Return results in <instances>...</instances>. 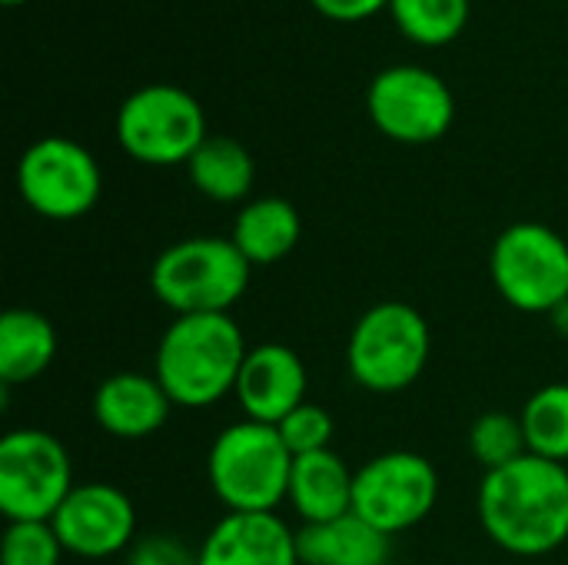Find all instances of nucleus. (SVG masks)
<instances>
[{"instance_id":"obj_6","label":"nucleus","mask_w":568,"mask_h":565,"mask_svg":"<svg viewBox=\"0 0 568 565\" xmlns=\"http://www.w3.org/2000/svg\"><path fill=\"white\" fill-rule=\"evenodd\" d=\"M206 137L200 100L176 83H146L116 110V143L143 167L190 163Z\"/></svg>"},{"instance_id":"obj_4","label":"nucleus","mask_w":568,"mask_h":565,"mask_svg":"<svg viewBox=\"0 0 568 565\" xmlns=\"http://www.w3.org/2000/svg\"><path fill=\"white\" fill-rule=\"evenodd\" d=\"M293 453L276 426L240 420L226 426L206 456L213 496L226 513H276L286 503Z\"/></svg>"},{"instance_id":"obj_18","label":"nucleus","mask_w":568,"mask_h":565,"mask_svg":"<svg viewBox=\"0 0 568 565\" xmlns=\"http://www.w3.org/2000/svg\"><path fill=\"white\" fill-rule=\"evenodd\" d=\"M303 233L300 210L283 196H256L240 206L230 240L250 260V266H273L286 260Z\"/></svg>"},{"instance_id":"obj_13","label":"nucleus","mask_w":568,"mask_h":565,"mask_svg":"<svg viewBox=\"0 0 568 565\" xmlns=\"http://www.w3.org/2000/svg\"><path fill=\"white\" fill-rule=\"evenodd\" d=\"M306 366L296 350L286 343H260L250 346L233 396L246 420L280 426L296 406L306 403Z\"/></svg>"},{"instance_id":"obj_7","label":"nucleus","mask_w":568,"mask_h":565,"mask_svg":"<svg viewBox=\"0 0 568 565\" xmlns=\"http://www.w3.org/2000/svg\"><path fill=\"white\" fill-rule=\"evenodd\" d=\"M496 293L519 313L549 316L568 300V243L546 223L506 226L489 253Z\"/></svg>"},{"instance_id":"obj_3","label":"nucleus","mask_w":568,"mask_h":565,"mask_svg":"<svg viewBox=\"0 0 568 565\" xmlns=\"http://www.w3.org/2000/svg\"><path fill=\"white\" fill-rule=\"evenodd\" d=\"M250 260L230 236H190L153 260L150 290L176 316L230 313L250 286Z\"/></svg>"},{"instance_id":"obj_30","label":"nucleus","mask_w":568,"mask_h":565,"mask_svg":"<svg viewBox=\"0 0 568 565\" xmlns=\"http://www.w3.org/2000/svg\"><path fill=\"white\" fill-rule=\"evenodd\" d=\"M389 565H406V563H389Z\"/></svg>"},{"instance_id":"obj_20","label":"nucleus","mask_w":568,"mask_h":565,"mask_svg":"<svg viewBox=\"0 0 568 565\" xmlns=\"http://www.w3.org/2000/svg\"><path fill=\"white\" fill-rule=\"evenodd\" d=\"M186 170L193 186L213 203H243L256 183V163L233 137H206Z\"/></svg>"},{"instance_id":"obj_15","label":"nucleus","mask_w":568,"mask_h":565,"mask_svg":"<svg viewBox=\"0 0 568 565\" xmlns=\"http://www.w3.org/2000/svg\"><path fill=\"white\" fill-rule=\"evenodd\" d=\"M93 420L113 440H150L170 420V396L153 373H113L93 393Z\"/></svg>"},{"instance_id":"obj_25","label":"nucleus","mask_w":568,"mask_h":565,"mask_svg":"<svg viewBox=\"0 0 568 565\" xmlns=\"http://www.w3.org/2000/svg\"><path fill=\"white\" fill-rule=\"evenodd\" d=\"M280 436H283V443H286V450L293 453V460L296 456H306V453H320V450H333L329 443H333V416L320 406V403H303V406H296L280 426Z\"/></svg>"},{"instance_id":"obj_10","label":"nucleus","mask_w":568,"mask_h":565,"mask_svg":"<svg viewBox=\"0 0 568 565\" xmlns=\"http://www.w3.org/2000/svg\"><path fill=\"white\" fill-rule=\"evenodd\" d=\"M366 110L383 137L423 147L449 133L456 120V97L439 73L419 63H393L373 77Z\"/></svg>"},{"instance_id":"obj_2","label":"nucleus","mask_w":568,"mask_h":565,"mask_svg":"<svg viewBox=\"0 0 568 565\" xmlns=\"http://www.w3.org/2000/svg\"><path fill=\"white\" fill-rule=\"evenodd\" d=\"M250 346L230 313L176 316L153 356V376L180 410H206L233 396Z\"/></svg>"},{"instance_id":"obj_12","label":"nucleus","mask_w":568,"mask_h":565,"mask_svg":"<svg viewBox=\"0 0 568 565\" xmlns=\"http://www.w3.org/2000/svg\"><path fill=\"white\" fill-rule=\"evenodd\" d=\"M50 523L63 549L80 559H110L136 543L133 500L113 483H77Z\"/></svg>"},{"instance_id":"obj_5","label":"nucleus","mask_w":568,"mask_h":565,"mask_svg":"<svg viewBox=\"0 0 568 565\" xmlns=\"http://www.w3.org/2000/svg\"><path fill=\"white\" fill-rule=\"evenodd\" d=\"M433 333L426 316L399 300L369 306L346 343L349 376L369 393H403L409 390L429 363Z\"/></svg>"},{"instance_id":"obj_27","label":"nucleus","mask_w":568,"mask_h":565,"mask_svg":"<svg viewBox=\"0 0 568 565\" xmlns=\"http://www.w3.org/2000/svg\"><path fill=\"white\" fill-rule=\"evenodd\" d=\"M326 20H336V23H359V20H369L373 13L379 10H389L393 0H310Z\"/></svg>"},{"instance_id":"obj_29","label":"nucleus","mask_w":568,"mask_h":565,"mask_svg":"<svg viewBox=\"0 0 568 565\" xmlns=\"http://www.w3.org/2000/svg\"><path fill=\"white\" fill-rule=\"evenodd\" d=\"M20 3H27V0H3V7H20Z\"/></svg>"},{"instance_id":"obj_19","label":"nucleus","mask_w":568,"mask_h":565,"mask_svg":"<svg viewBox=\"0 0 568 565\" xmlns=\"http://www.w3.org/2000/svg\"><path fill=\"white\" fill-rule=\"evenodd\" d=\"M57 360L53 323L27 306L7 310L0 316V383L27 386L40 380Z\"/></svg>"},{"instance_id":"obj_16","label":"nucleus","mask_w":568,"mask_h":565,"mask_svg":"<svg viewBox=\"0 0 568 565\" xmlns=\"http://www.w3.org/2000/svg\"><path fill=\"white\" fill-rule=\"evenodd\" d=\"M353 486L356 470H349L336 450H320L293 460L286 503L296 509L303 526L333 523L353 513Z\"/></svg>"},{"instance_id":"obj_21","label":"nucleus","mask_w":568,"mask_h":565,"mask_svg":"<svg viewBox=\"0 0 568 565\" xmlns=\"http://www.w3.org/2000/svg\"><path fill=\"white\" fill-rule=\"evenodd\" d=\"M519 420L532 456L568 466V383H549L536 390L526 400Z\"/></svg>"},{"instance_id":"obj_26","label":"nucleus","mask_w":568,"mask_h":565,"mask_svg":"<svg viewBox=\"0 0 568 565\" xmlns=\"http://www.w3.org/2000/svg\"><path fill=\"white\" fill-rule=\"evenodd\" d=\"M126 565H200V549H190L176 536L153 533L130 546Z\"/></svg>"},{"instance_id":"obj_1","label":"nucleus","mask_w":568,"mask_h":565,"mask_svg":"<svg viewBox=\"0 0 568 565\" xmlns=\"http://www.w3.org/2000/svg\"><path fill=\"white\" fill-rule=\"evenodd\" d=\"M479 523L509 556H549L568 543V466L526 453L479 483Z\"/></svg>"},{"instance_id":"obj_17","label":"nucleus","mask_w":568,"mask_h":565,"mask_svg":"<svg viewBox=\"0 0 568 565\" xmlns=\"http://www.w3.org/2000/svg\"><path fill=\"white\" fill-rule=\"evenodd\" d=\"M303 565H389L393 539L356 513L296 529Z\"/></svg>"},{"instance_id":"obj_14","label":"nucleus","mask_w":568,"mask_h":565,"mask_svg":"<svg viewBox=\"0 0 568 565\" xmlns=\"http://www.w3.org/2000/svg\"><path fill=\"white\" fill-rule=\"evenodd\" d=\"M200 565H303L296 533L276 513H226L200 543Z\"/></svg>"},{"instance_id":"obj_22","label":"nucleus","mask_w":568,"mask_h":565,"mask_svg":"<svg viewBox=\"0 0 568 565\" xmlns=\"http://www.w3.org/2000/svg\"><path fill=\"white\" fill-rule=\"evenodd\" d=\"M473 0H393L389 13L403 37L419 47H446L469 23Z\"/></svg>"},{"instance_id":"obj_28","label":"nucleus","mask_w":568,"mask_h":565,"mask_svg":"<svg viewBox=\"0 0 568 565\" xmlns=\"http://www.w3.org/2000/svg\"><path fill=\"white\" fill-rule=\"evenodd\" d=\"M549 320H552V330H556L562 340H568V300L559 306V310H552V313H549Z\"/></svg>"},{"instance_id":"obj_24","label":"nucleus","mask_w":568,"mask_h":565,"mask_svg":"<svg viewBox=\"0 0 568 565\" xmlns=\"http://www.w3.org/2000/svg\"><path fill=\"white\" fill-rule=\"evenodd\" d=\"M67 556L53 523H7L0 565H60Z\"/></svg>"},{"instance_id":"obj_8","label":"nucleus","mask_w":568,"mask_h":565,"mask_svg":"<svg viewBox=\"0 0 568 565\" xmlns=\"http://www.w3.org/2000/svg\"><path fill=\"white\" fill-rule=\"evenodd\" d=\"M67 446L37 426L0 440V513L7 523H50L73 490Z\"/></svg>"},{"instance_id":"obj_23","label":"nucleus","mask_w":568,"mask_h":565,"mask_svg":"<svg viewBox=\"0 0 568 565\" xmlns=\"http://www.w3.org/2000/svg\"><path fill=\"white\" fill-rule=\"evenodd\" d=\"M469 453L476 463L489 470H503L529 453L523 420L513 413H483L469 426Z\"/></svg>"},{"instance_id":"obj_11","label":"nucleus","mask_w":568,"mask_h":565,"mask_svg":"<svg viewBox=\"0 0 568 565\" xmlns=\"http://www.w3.org/2000/svg\"><path fill=\"white\" fill-rule=\"evenodd\" d=\"M439 500L436 466L413 450H389L356 470L353 513L389 539L419 526Z\"/></svg>"},{"instance_id":"obj_9","label":"nucleus","mask_w":568,"mask_h":565,"mask_svg":"<svg viewBox=\"0 0 568 565\" xmlns=\"http://www.w3.org/2000/svg\"><path fill=\"white\" fill-rule=\"evenodd\" d=\"M17 190L37 216L70 223L97 206L103 173L83 143L70 137H40L20 153Z\"/></svg>"}]
</instances>
